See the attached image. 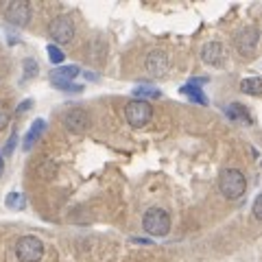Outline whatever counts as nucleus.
<instances>
[{"instance_id": "obj_1", "label": "nucleus", "mask_w": 262, "mask_h": 262, "mask_svg": "<svg viewBox=\"0 0 262 262\" xmlns=\"http://www.w3.org/2000/svg\"><path fill=\"white\" fill-rule=\"evenodd\" d=\"M219 190L227 199H241L247 190V179L238 168H225L219 177Z\"/></svg>"}, {"instance_id": "obj_2", "label": "nucleus", "mask_w": 262, "mask_h": 262, "mask_svg": "<svg viewBox=\"0 0 262 262\" xmlns=\"http://www.w3.org/2000/svg\"><path fill=\"white\" fill-rule=\"evenodd\" d=\"M142 227L146 234L151 236H166L170 232V216L166 210L162 208H151L144 212V219H142Z\"/></svg>"}, {"instance_id": "obj_3", "label": "nucleus", "mask_w": 262, "mask_h": 262, "mask_svg": "<svg viewBox=\"0 0 262 262\" xmlns=\"http://www.w3.org/2000/svg\"><path fill=\"white\" fill-rule=\"evenodd\" d=\"M15 256L20 262H39L44 256V243L37 236H22L15 243Z\"/></svg>"}, {"instance_id": "obj_4", "label": "nucleus", "mask_w": 262, "mask_h": 262, "mask_svg": "<svg viewBox=\"0 0 262 262\" xmlns=\"http://www.w3.org/2000/svg\"><path fill=\"white\" fill-rule=\"evenodd\" d=\"M153 116V107L146 101H138V98H134V101L127 103L125 107V118L131 127L140 129L144 125H149V120Z\"/></svg>"}, {"instance_id": "obj_5", "label": "nucleus", "mask_w": 262, "mask_h": 262, "mask_svg": "<svg viewBox=\"0 0 262 262\" xmlns=\"http://www.w3.org/2000/svg\"><path fill=\"white\" fill-rule=\"evenodd\" d=\"M48 33H51V37L57 44H68L70 39L75 37V22H72V18H68V15H59V18H55L51 22Z\"/></svg>"}, {"instance_id": "obj_6", "label": "nucleus", "mask_w": 262, "mask_h": 262, "mask_svg": "<svg viewBox=\"0 0 262 262\" xmlns=\"http://www.w3.org/2000/svg\"><path fill=\"white\" fill-rule=\"evenodd\" d=\"M260 42V31L256 27H245L243 31H238V35L234 37V44H236V51L241 55H251L256 51V46Z\"/></svg>"}, {"instance_id": "obj_7", "label": "nucleus", "mask_w": 262, "mask_h": 262, "mask_svg": "<svg viewBox=\"0 0 262 262\" xmlns=\"http://www.w3.org/2000/svg\"><path fill=\"white\" fill-rule=\"evenodd\" d=\"M5 18L7 22H11L13 27H27L31 20V7L29 3H22V0H15V3H9L5 9Z\"/></svg>"}, {"instance_id": "obj_8", "label": "nucleus", "mask_w": 262, "mask_h": 262, "mask_svg": "<svg viewBox=\"0 0 262 262\" xmlns=\"http://www.w3.org/2000/svg\"><path fill=\"white\" fill-rule=\"evenodd\" d=\"M63 125L68 131H72V134H85L90 129V114L85 110L75 107L63 116Z\"/></svg>"}, {"instance_id": "obj_9", "label": "nucleus", "mask_w": 262, "mask_h": 262, "mask_svg": "<svg viewBox=\"0 0 262 262\" xmlns=\"http://www.w3.org/2000/svg\"><path fill=\"white\" fill-rule=\"evenodd\" d=\"M146 70L153 77H164L168 72V55L164 51H151L146 57Z\"/></svg>"}, {"instance_id": "obj_10", "label": "nucleus", "mask_w": 262, "mask_h": 262, "mask_svg": "<svg viewBox=\"0 0 262 262\" xmlns=\"http://www.w3.org/2000/svg\"><path fill=\"white\" fill-rule=\"evenodd\" d=\"M225 59V51H223V44L219 42H208L206 46L201 48V61L208 63V66H221Z\"/></svg>"}, {"instance_id": "obj_11", "label": "nucleus", "mask_w": 262, "mask_h": 262, "mask_svg": "<svg viewBox=\"0 0 262 262\" xmlns=\"http://www.w3.org/2000/svg\"><path fill=\"white\" fill-rule=\"evenodd\" d=\"M79 66H61V68H57L53 72V77L51 81L55 85H61V83H72V79H77L79 77Z\"/></svg>"}, {"instance_id": "obj_12", "label": "nucleus", "mask_w": 262, "mask_h": 262, "mask_svg": "<svg viewBox=\"0 0 262 262\" xmlns=\"http://www.w3.org/2000/svg\"><path fill=\"white\" fill-rule=\"evenodd\" d=\"M44 129H46V122H44L42 118H37L35 122H33L31 129L27 131V136H24V144H22V146H24V151H29L31 146L39 140V136L44 134Z\"/></svg>"}, {"instance_id": "obj_13", "label": "nucleus", "mask_w": 262, "mask_h": 262, "mask_svg": "<svg viewBox=\"0 0 262 262\" xmlns=\"http://www.w3.org/2000/svg\"><path fill=\"white\" fill-rule=\"evenodd\" d=\"M225 114H227V118H229V120H245V122H251L247 110H245L241 103H232V105H227Z\"/></svg>"}, {"instance_id": "obj_14", "label": "nucleus", "mask_w": 262, "mask_h": 262, "mask_svg": "<svg viewBox=\"0 0 262 262\" xmlns=\"http://www.w3.org/2000/svg\"><path fill=\"white\" fill-rule=\"evenodd\" d=\"M182 94H186L188 98H190V101H194V103H206V96H203V90L199 88V85H196V83H192V81H190V83H186L184 88H182Z\"/></svg>"}, {"instance_id": "obj_15", "label": "nucleus", "mask_w": 262, "mask_h": 262, "mask_svg": "<svg viewBox=\"0 0 262 262\" xmlns=\"http://www.w3.org/2000/svg\"><path fill=\"white\" fill-rule=\"evenodd\" d=\"M241 90L245 94H251V96H258L262 94V79L258 77H251V79H245L241 83Z\"/></svg>"}, {"instance_id": "obj_16", "label": "nucleus", "mask_w": 262, "mask_h": 262, "mask_svg": "<svg viewBox=\"0 0 262 262\" xmlns=\"http://www.w3.org/2000/svg\"><path fill=\"white\" fill-rule=\"evenodd\" d=\"M134 94H136L138 101H144V98H160V96H162L160 90H155V88H142V85L136 88Z\"/></svg>"}, {"instance_id": "obj_17", "label": "nucleus", "mask_w": 262, "mask_h": 262, "mask_svg": "<svg viewBox=\"0 0 262 262\" xmlns=\"http://www.w3.org/2000/svg\"><path fill=\"white\" fill-rule=\"evenodd\" d=\"M7 206L9 208H18V210H22L24 206H27V199H24V194L22 192H9L7 194Z\"/></svg>"}, {"instance_id": "obj_18", "label": "nucleus", "mask_w": 262, "mask_h": 262, "mask_svg": "<svg viewBox=\"0 0 262 262\" xmlns=\"http://www.w3.org/2000/svg\"><path fill=\"white\" fill-rule=\"evenodd\" d=\"M46 53H48V59H51L53 63H61L63 61V53H61V48L59 46H55V44H51V46H48L46 48Z\"/></svg>"}, {"instance_id": "obj_19", "label": "nucleus", "mask_w": 262, "mask_h": 262, "mask_svg": "<svg viewBox=\"0 0 262 262\" xmlns=\"http://www.w3.org/2000/svg\"><path fill=\"white\" fill-rule=\"evenodd\" d=\"M253 216L258 221H262V194H258L256 201H253Z\"/></svg>"}, {"instance_id": "obj_20", "label": "nucleus", "mask_w": 262, "mask_h": 262, "mask_svg": "<svg viewBox=\"0 0 262 262\" xmlns=\"http://www.w3.org/2000/svg\"><path fill=\"white\" fill-rule=\"evenodd\" d=\"M7 122H9V112H7L5 105H0V129L7 127Z\"/></svg>"}, {"instance_id": "obj_21", "label": "nucleus", "mask_w": 262, "mask_h": 262, "mask_svg": "<svg viewBox=\"0 0 262 262\" xmlns=\"http://www.w3.org/2000/svg\"><path fill=\"white\" fill-rule=\"evenodd\" d=\"M15 140H18V136L13 134V136L9 138V144H7V151H5V155H9V153L13 151V146H15Z\"/></svg>"}, {"instance_id": "obj_22", "label": "nucleus", "mask_w": 262, "mask_h": 262, "mask_svg": "<svg viewBox=\"0 0 262 262\" xmlns=\"http://www.w3.org/2000/svg\"><path fill=\"white\" fill-rule=\"evenodd\" d=\"M31 105H33V101H31V98H27V101H24V103H20V107H18V112L22 114V112H27L29 107H31Z\"/></svg>"}, {"instance_id": "obj_23", "label": "nucleus", "mask_w": 262, "mask_h": 262, "mask_svg": "<svg viewBox=\"0 0 262 262\" xmlns=\"http://www.w3.org/2000/svg\"><path fill=\"white\" fill-rule=\"evenodd\" d=\"M3 168H5V162H3V158H0V175H3Z\"/></svg>"}]
</instances>
